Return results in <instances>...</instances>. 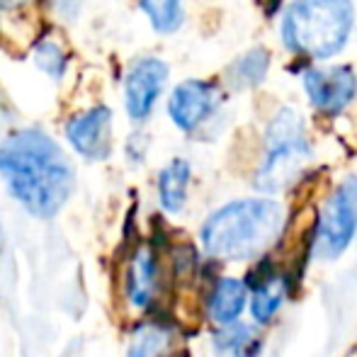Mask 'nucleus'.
I'll list each match as a JSON object with an SVG mask.
<instances>
[{
    "label": "nucleus",
    "instance_id": "2eb2a0df",
    "mask_svg": "<svg viewBox=\"0 0 357 357\" xmlns=\"http://www.w3.org/2000/svg\"><path fill=\"white\" fill-rule=\"evenodd\" d=\"M212 343L216 353L231 357H258L260 348H263L258 331L248 324H238V321L231 326H221L212 335Z\"/></svg>",
    "mask_w": 357,
    "mask_h": 357
},
{
    "label": "nucleus",
    "instance_id": "f257e3e1",
    "mask_svg": "<svg viewBox=\"0 0 357 357\" xmlns=\"http://www.w3.org/2000/svg\"><path fill=\"white\" fill-rule=\"evenodd\" d=\"M0 178L10 197L34 219H54L71 199L75 170L42 129H17L0 144Z\"/></svg>",
    "mask_w": 357,
    "mask_h": 357
},
{
    "label": "nucleus",
    "instance_id": "9b49d317",
    "mask_svg": "<svg viewBox=\"0 0 357 357\" xmlns=\"http://www.w3.org/2000/svg\"><path fill=\"white\" fill-rule=\"evenodd\" d=\"M248 301V284L236 278H219L207 296V316L219 326H231L241 319Z\"/></svg>",
    "mask_w": 357,
    "mask_h": 357
},
{
    "label": "nucleus",
    "instance_id": "9d476101",
    "mask_svg": "<svg viewBox=\"0 0 357 357\" xmlns=\"http://www.w3.org/2000/svg\"><path fill=\"white\" fill-rule=\"evenodd\" d=\"M160 294V260L151 245H139L124 268V296L139 311L155 304Z\"/></svg>",
    "mask_w": 357,
    "mask_h": 357
},
{
    "label": "nucleus",
    "instance_id": "ddd939ff",
    "mask_svg": "<svg viewBox=\"0 0 357 357\" xmlns=\"http://www.w3.org/2000/svg\"><path fill=\"white\" fill-rule=\"evenodd\" d=\"M192 168L185 158H173L158 173V202L163 212L180 214L188 202V188Z\"/></svg>",
    "mask_w": 357,
    "mask_h": 357
},
{
    "label": "nucleus",
    "instance_id": "0eeeda50",
    "mask_svg": "<svg viewBox=\"0 0 357 357\" xmlns=\"http://www.w3.org/2000/svg\"><path fill=\"white\" fill-rule=\"evenodd\" d=\"M311 105L326 114H338L353 102L357 93V75L350 66L335 68H309L301 75Z\"/></svg>",
    "mask_w": 357,
    "mask_h": 357
},
{
    "label": "nucleus",
    "instance_id": "dca6fc26",
    "mask_svg": "<svg viewBox=\"0 0 357 357\" xmlns=\"http://www.w3.org/2000/svg\"><path fill=\"white\" fill-rule=\"evenodd\" d=\"M270 66V54L265 49H253V52L243 54L236 59L234 66L229 68V80L234 88H253V85L263 83L265 73Z\"/></svg>",
    "mask_w": 357,
    "mask_h": 357
},
{
    "label": "nucleus",
    "instance_id": "6ab92c4d",
    "mask_svg": "<svg viewBox=\"0 0 357 357\" xmlns=\"http://www.w3.org/2000/svg\"><path fill=\"white\" fill-rule=\"evenodd\" d=\"M34 0H0V15H15L24 13Z\"/></svg>",
    "mask_w": 357,
    "mask_h": 357
},
{
    "label": "nucleus",
    "instance_id": "423d86ee",
    "mask_svg": "<svg viewBox=\"0 0 357 357\" xmlns=\"http://www.w3.org/2000/svg\"><path fill=\"white\" fill-rule=\"evenodd\" d=\"M168 80V66L155 56H144L132 63L124 80V105L134 122H144L153 112Z\"/></svg>",
    "mask_w": 357,
    "mask_h": 357
},
{
    "label": "nucleus",
    "instance_id": "a211bd4d",
    "mask_svg": "<svg viewBox=\"0 0 357 357\" xmlns=\"http://www.w3.org/2000/svg\"><path fill=\"white\" fill-rule=\"evenodd\" d=\"M34 63H37V68L42 73H47L49 78L54 80H61L63 73H66V66H68V59L66 54H63V49L59 47L56 42H39L37 47H34Z\"/></svg>",
    "mask_w": 357,
    "mask_h": 357
},
{
    "label": "nucleus",
    "instance_id": "20e7f679",
    "mask_svg": "<svg viewBox=\"0 0 357 357\" xmlns=\"http://www.w3.org/2000/svg\"><path fill=\"white\" fill-rule=\"evenodd\" d=\"M311 158L306 129L294 109H280L265 134V158L255 175V188L282 192L289 188Z\"/></svg>",
    "mask_w": 357,
    "mask_h": 357
},
{
    "label": "nucleus",
    "instance_id": "f3484780",
    "mask_svg": "<svg viewBox=\"0 0 357 357\" xmlns=\"http://www.w3.org/2000/svg\"><path fill=\"white\" fill-rule=\"evenodd\" d=\"M151 27L160 34H173L183 24V0H139Z\"/></svg>",
    "mask_w": 357,
    "mask_h": 357
},
{
    "label": "nucleus",
    "instance_id": "4468645a",
    "mask_svg": "<svg viewBox=\"0 0 357 357\" xmlns=\"http://www.w3.org/2000/svg\"><path fill=\"white\" fill-rule=\"evenodd\" d=\"M287 299V278L278 273H268L253 284L250 291V314L258 324H268L282 309Z\"/></svg>",
    "mask_w": 357,
    "mask_h": 357
},
{
    "label": "nucleus",
    "instance_id": "aec40b11",
    "mask_svg": "<svg viewBox=\"0 0 357 357\" xmlns=\"http://www.w3.org/2000/svg\"><path fill=\"white\" fill-rule=\"evenodd\" d=\"M3 245H5V231H3V226H0V258H3Z\"/></svg>",
    "mask_w": 357,
    "mask_h": 357
},
{
    "label": "nucleus",
    "instance_id": "6e6552de",
    "mask_svg": "<svg viewBox=\"0 0 357 357\" xmlns=\"http://www.w3.org/2000/svg\"><path fill=\"white\" fill-rule=\"evenodd\" d=\"M219 90L207 80H183L168 100V114L173 124L183 132H197L216 112Z\"/></svg>",
    "mask_w": 357,
    "mask_h": 357
},
{
    "label": "nucleus",
    "instance_id": "f03ea898",
    "mask_svg": "<svg viewBox=\"0 0 357 357\" xmlns=\"http://www.w3.org/2000/svg\"><path fill=\"white\" fill-rule=\"evenodd\" d=\"M284 226V209L275 199H234L207 216L199 241L209 258L253 260L278 241Z\"/></svg>",
    "mask_w": 357,
    "mask_h": 357
},
{
    "label": "nucleus",
    "instance_id": "1a4fd4ad",
    "mask_svg": "<svg viewBox=\"0 0 357 357\" xmlns=\"http://www.w3.org/2000/svg\"><path fill=\"white\" fill-rule=\"evenodd\" d=\"M66 139L85 160H107L112 153V112L105 105L75 114L66 124Z\"/></svg>",
    "mask_w": 357,
    "mask_h": 357
},
{
    "label": "nucleus",
    "instance_id": "7ed1b4c3",
    "mask_svg": "<svg viewBox=\"0 0 357 357\" xmlns=\"http://www.w3.org/2000/svg\"><path fill=\"white\" fill-rule=\"evenodd\" d=\"M353 22L350 0H294L282 15V42L294 54L331 59L345 47Z\"/></svg>",
    "mask_w": 357,
    "mask_h": 357
},
{
    "label": "nucleus",
    "instance_id": "39448f33",
    "mask_svg": "<svg viewBox=\"0 0 357 357\" xmlns=\"http://www.w3.org/2000/svg\"><path fill=\"white\" fill-rule=\"evenodd\" d=\"M357 234V178H345L321 207L314 229V258L335 260Z\"/></svg>",
    "mask_w": 357,
    "mask_h": 357
},
{
    "label": "nucleus",
    "instance_id": "f8f14e48",
    "mask_svg": "<svg viewBox=\"0 0 357 357\" xmlns=\"http://www.w3.org/2000/svg\"><path fill=\"white\" fill-rule=\"evenodd\" d=\"M175 331L165 321H142L134 326L127 340V357H170L168 350L173 348Z\"/></svg>",
    "mask_w": 357,
    "mask_h": 357
}]
</instances>
